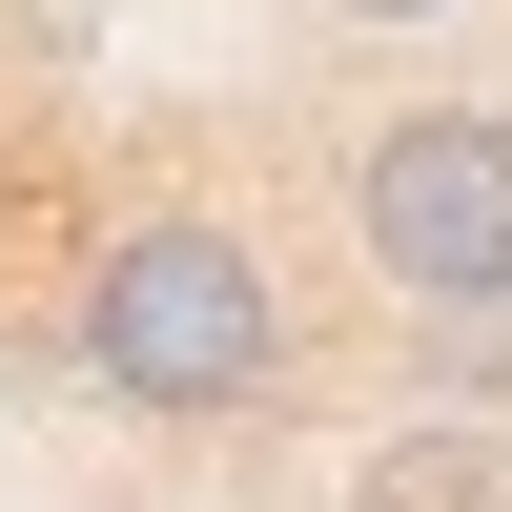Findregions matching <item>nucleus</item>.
<instances>
[{
    "instance_id": "f03ea898",
    "label": "nucleus",
    "mask_w": 512,
    "mask_h": 512,
    "mask_svg": "<svg viewBox=\"0 0 512 512\" xmlns=\"http://www.w3.org/2000/svg\"><path fill=\"white\" fill-rule=\"evenodd\" d=\"M349 226L410 308H492L512 287V123L492 103H390L349 144Z\"/></svg>"
},
{
    "instance_id": "20e7f679",
    "label": "nucleus",
    "mask_w": 512,
    "mask_h": 512,
    "mask_svg": "<svg viewBox=\"0 0 512 512\" xmlns=\"http://www.w3.org/2000/svg\"><path fill=\"white\" fill-rule=\"evenodd\" d=\"M410 349H431V390L512 410V287H492V308H410Z\"/></svg>"
},
{
    "instance_id": "f257e3e1",
    "label": "nucleus",
    "mask_w": 512,
    "mask_h": 512,
    "mask_svg": "<svg viewBox=\"0 0 512 512\" xmlns=\"http://www.w3.org/2000/svg\"><path fill=\"white\" fill-rule=\"evenodd\" d=\"M82 369H103L123 410H164V431L267 410V390H287V287H267V246L205 226V205H144V226L82 267Z\"/></svg>"
},
{
    "instance_id": "7ed1b4c3",
    "label": "nucleus",
    "mask_w": 512,
    "mask_h": 512,
    "mask_svg": "<svg viewBox=\"0 0 512 512\" xmlns=\"http://www.w3.org/2000/svg\"><path fill=\"white\" fill-rule=\"evenodd\" d=\"M349 512H512V431L492 410H410V431L349 472Z\"/></svg>"
},
{
    "instance_id": "39448f33",
    "label": "nucleus",
    "mask_w": 512,
    "mask_h": 512,
    "mask_svg": "<svg viewBox=\"0 0 512 512\" xmlns=\"http://www.w3.org/2000/svg\"><path fill=\"white\" fill-rule=\"evenodd\" d=\"M349 21H451V0H349Z\"/></svg>"
}]
</instances>
